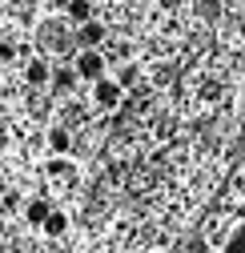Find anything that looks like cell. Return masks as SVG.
<instances>
[{
  "instance_id": "6da1fadb",
  "label": "cell",
  "mask_w": 245,
  "mask_h": 253,
  "mask_svg": "<svg viewBox=\"0 0 245 253\" xmlns=\"http://www.w3.org/2000/svg\"><path fill=\"white\" fill-rule=\"evenodd\" d=\"M93 101H97V109L113 113L121 101H125V84H121V81H113V77H101V81H93Z\"/></svg>"
},
{
  "instance_id": "7a4b0ae2",
  "label": "cell",
  "mask_w": 245,
  "mask_h": 253,
  "mask_svg": "<svg viewBox=\"0 0 245 253\" xmlns=\"http://www.w3.org/2000/svg\"><path fill=\"white\" fill-rule=\"evenodd\" d=\"M73 69H77V77H81V81H88V84L101 81V77H105V52H101V48H81Z\"/></svg>"
},
{
  "instance_id": "3957f363",
  "label": "cell",
  "mask_w": 245,
  "mask_h": 253,
  "mask_svg": "<svg viewBox=\"0 0 245 253\" xmlns=\"http://www.w3.org/2000/svg\"><path fill=\"white\" fill-rule=\"evenodd\" d=\"M105 24L93 16V20H84V24H77V41H81V48H101L105 44Z\"/></svg>"
},
{
  "instance_id": "277c9868",
  "label": "cell",
  "mask_w": 245,
  "mask_h": 253,
  "mask_svg": "<svg viewBox=\"0 0 245 253\" xmlns=\"http://www.w3.org/2000/svg\"><path fill=\"white\" fill-rule=\"evenodd\" d=\"M48 149H52L56 157H65V153L73 149V133H69V125H52V129H48Z\"/></svg>"
},
{
  "instance_id": "5b68a950",
  "label": "cell",
  "mask_w": 245,
  "mask_h": 253,
  "mask_svg": "<svg viewBox=\"0 0 245 253\" xmlns=\"http://www.w3.org/2000/svg\"><path fill=\"white\" fill-rule=\"evenodd\" d=\"M48 213H52V205H48L44 197L24 201V221H28V225H44V221H48Z\"/></svg>"
},
{
  "instance_id": "8992f818",
  "label": "cell",
  "mask_w": 245,
  "mask_h": 253,
  "mask_svg": "<svg viewBox=\"0 0 245 253\" xmlns=\"http://www.w3.org/2000/svg\"><path fill=\"white\" fill-rule=\"evenodd\" d=\"M24 81L33 84V88H41V84H48V81H52V73H48L44 60L37 56V60H28V65H24Z\"/></svg>"
},
{
  "instance_id": "52a82bcc",
  "label": "cell",
  "mask_w": 245,
  "mask_h": 253,
  "mask_svg": "<svg viewBox=\"0 0 245 253\" xmlns=\"http://www.w3.org/2000/svg\"><path fill=\"white\" fill-rule=\"evenodd\" d=\"M48 237H65L69 233V213H60V209H52L48 213V221H44V225H41Z\"/></svg>"
},
{
  "instance_id": "ba28073f",
  "label": "cell",
  "mask_w": 245,
  "mask_h": 253,
  "mask_svg": "<svg viewBox=\"0 0 245 253\" xmlns=\"http://www.w3.org/2000/svg\"><path fill=\"white\" fill-rule=\"evenodd\" d=\"M69 20L73 24H84V20H93V0H69Z\"/></svg>"
},
{
  "instance_id": "9c48e42d",
  "label": "cell",
  "mask_w": 245,
  "mask_h": 253,
  "mask_svg": "<svg viewBox=\"0 0 245 253\" xmlns=\"http://www.w3.org/2000/svg\"><path fill=\"white\" fill-rule=\"evenodd\" d=\"M77 81H81L77 69H56V73H52V88H56V92H73Z\"/></svg>"
},
{
  "instance_id": "30bf717a",
  "label": "cell",
  "mask_w": 245,
  "mask_h": 253,
  "mask_svg": "<svg viewBox=\"0 0 245 253\" xmlns=\"http://www.w3.org/2000/svg\"><path fill=\"white\" fill-rule=\"evenodd\" d=\"M48 177H52V181H65V185H69V181L77 177V165H73V161H52V165H48Z\"/></svg>"
},
{
  "instance_id": "8fae6325",
  "label": "cell",
  "mask_w": 245,
  "mask_h": 253,
  "mask_svg": "<svg viewBox=\"0 0 245 253\" xmlns=\"http://www.w3.org/2000/svg\"><path fill=\"white\" fill-rule=\"evenodd\" d=\"M221 253H245V221H241V225L225 237V245H221Z\"/></svg>"
},
{
  "instance_id": "7c38bea8",
  "label": "cell",
  "mask_w": 245,
  "mask_h": 253,
  "mask_svg": "<svg viewBox=\"0 0 245 253\" xmlns=\"http://www.w3.org/2000/svg\"><path fill=\"white\" fill-rule=\"evenodd\" d=\"M237 193H241V201H245V177H241V181H237Z\"/></svg>"
}]
</instances>
